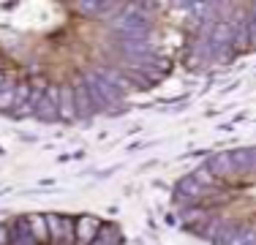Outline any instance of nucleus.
Segmentation results:
<instances>
[{"instance_id": "3", "label": "nucleus", "mask_w": 256, "mask_h": 245, "mask_svg": "<svg viewBox=\"0 0 256 245\" xmlns=\"http://www.w3.org/2000/svg\"><path fill=\"white\" fill-rule=\"evenodd\" d=\"M0 245H11V232L3 224H0Z\"/></svg>"}, {"instance_id": "2", "label": "nucleus", "mask_w": 256, "mask_h": 245, "mask_svg": "<svg viewBox=\"0 0 256 245\" xmlns=\"http://www.w3.org/2000/svg\"><path fill=\"white\" fill-rule=\"evenodd\" d=\"M25 224L30 226V240L36 245H52L50 240V224H46L44 216H28Z\"/></svg>"}, {"instance_id": "1", "label": "nucleus", "mask_w": 256, "mask_h": 245, "mask_svg": "<svg viewBox=\"0 0 256 245\" xmlns=\"http://www.w3.org/2000/svg\"><path fill=\"white\" fill-rule=\"evenodd\" d=\"M101 232V220L93 216H82L74 224V245H93Z\"/></svg>"}]
</instances>
